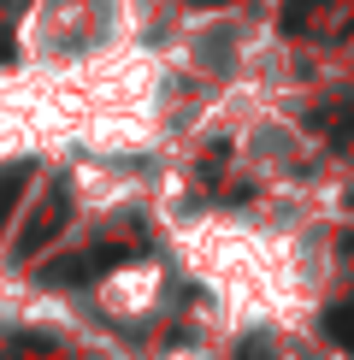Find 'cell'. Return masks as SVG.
I'll list each match as a JSON object with an SVG mask.
<instances>
[{
    "label": "cell",
    "mask_w": 354,
    "mask_h": 360,
    "mask_svg": "<svg viewBox=\"0 0 354 360\" xmlns=\"http://www.w3.org/2000/svg\"><path fill=\"white\" fill-rule=\"evenodd\" d=\"M319 6H324V0H289V6H284V30H289V36H301V24L313 18Z\"/></svg>",
    "instance_id": "5"
},
{
    "label": "cell",
    "mask_w": 354,
    "mask_h": 360,
    "mask_svg": "<svg viewBox=\"0 0 354 360\" xmlns=\"http://www.w3.org/2000/svg\"><path fill=\"white\" fill-rule=\"evenodd\" d=\"M236 360H272V349H266V342H242V354Z\"/></svg>",
    "instance_id": "6"
},
{
    "label": "cell",
    "mask_w": 354,
    "mask_h": 360,
    "mask_svg": "<svg viewBox=\"0 0 354 360\" xmlns=\"http://www.w3.org/2000/svg\"><path fill=\"white\" fill-rule=\"evenodd\" d=\"M189 6H225V0H189Z\"/></svg>",
    "instance_id": "7"
},
{
    "label": "cell",
    "mask_w": 354,
    "mask_h": 360,
    "mask_svg": "<svg viewBox=\"0 0 354 360\" xmlns=\"http://www.w3.org/2000/svg\"><path fill=\"white\" fill-rule=\"evenodd\" d=\"M324 337H331L336 349H354V302H336L324 313Z\"/></svg>",
    "instance_id": "3"
},
{
    "label": "cell",
    "mask_w": 354,
    "mask_h": 360,
    "mask_svg": "<svg viewBox=\"0 0 354 360\" xmlns=\"http://www.w3.org/2000/svg\"><path fill=\"white\" fill-rule=\"evenodd\" d=\"M24 184H29V166H6V172H0V224L12 219V207H18Z\"/></svg>",
    "instance_id": "4"
},
{
    "label": "cell",
    "mask_w": 354,
    "mask_h": 360,
    "mask_svg": "<svg viewBox=\"0 0 354 360\" xmlns=\"http://www.w3.org/2000/svg\"><path fill=\"white\" fill-rule=\"evenodd\" d=\"M65 207H71V201H65V189H53L48 201L36 207V219H29V224H24V236H18V260L41 254V248H48L53 236H59V224H65Z\"/></svg>",
    "instance_id": "2"
},
{
    "label": "cell",
    "mask_w": 354,
    "mask_h": 360,
    "mask_svg": "<svg viewBox=\"0 0 354 360\" xmlns=\"http://www.w3.org/2000/svg\"><path fill=\"white\" fill-rule=\"evenodd\" d=\"M112 266H124V243H100V248H83V254H71V260L48 266V272H41V283H88V278L112 272Z\"/></svg>",
    "instance_id": "1"
},
{
    "label": "cell",
    "mask_w": 354,
    "mask_h": 360,
    "mask_svg": "<svg viewBox=\"0 0 354 360\" xmlns=\"http://www.w3.org/2000/svg\"><path fill=\"white\" fill-rule=\"evenodd\" d=\"M348 207H354V195H348Z\"/></svg>",
    "instance_id": "8"
}]
</instances>
